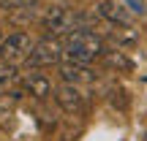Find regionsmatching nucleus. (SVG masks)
<instances>
[{
	"label": "nucleus",
	"mask_w": 147,
	"mask_h": 141,
	"mask_svg": "<svg viewBox=\"0 0 147 141\" xmlns=\"http://www.w3.org/2000/svg\"><path fill=\"white\" fill-rule=\"evenodd\" d=\"M65 57L63 41H57V35H47L41 41H36L30 57L25 60L27 68H52V65H60Z\"/></svg>",
	"instance_id": "3"
},
{
	"label": "nucleus",
	"mask_w": 147,
	"mask_h": 141,
	"mask_svg": "<svg viewBox=\"0 0 147 141\" xmlns=\"http://www.w3.org/2000/svg\"><path fill=\"white\" fill-rule=\"evenodd\" d=\"M36 41L30 38V33H11L0 41V63H8V65H19L30 57Z\"/></svg>",
	"instance_id": "4"
},
{
	"label": "nucleus",
	"mask_w": 147,
	"mask_h": 141,
	"mask_svg": "<svg viewBox=\"0 0 147 141\" xmlns=\"http://www.w3.org/2000/svg\"><path fill=\"white\" fill-rule=\"evenodd\" d=\"M0 41H3V25H0Z\"/></svg>",
	"instance_id": "12"
},
{
	"label": "nucleus",
	"mask_w": 147,
	"mask_h": 141,
	"mask_svg": "<svg viewBox=\"0 0 147 141\" xmlns=\"http://www.w3.org/2000/svg\"><path fill=\"white\" fill-rule=\"evenodd\" d=\"M41 27L49 35H68L74 30H82V14L65 5H52L41 14Z\"/></svg>",
	"instance_id": "2"
},
{
	"label": "nucleus",
	"mask_w": 147,
	"mask_h": 141,
	"mask_svg": "<svg viewBox=\"0 0 147 141\" xmlns=\"http://www.w3.org/2000/svg\"><path fill=\"white\" fill-rule=\"evenodd\" d=\"M95 11L101 14V19H104V22H109V25H115V27H131V22H134V14H131L123 3L101 0Z\"/></svg>",
	"instance_id": "7"
},
{
	"label": "nucleus",
	"mask_w": 147,
	"mask_h": 141,
	"mask_svg": "<svg viewBox=\"0 0 147 141\" xmlns=\"http://www.w3.org/2000/svg\"><path fill=\"white\" fill-rule=\"evenodd\" d=\"M22 90H25L30 98L44 100L52 95V79L47 73H41V68H27L25 79H22Z\"/></svg>",
	"instance_id": "5"
},
{
	"label": "nucleus",
	"mask_w": 147,
	"mask_h": 141,
	"mask_svg": "<svg viewBox=\"0 0 147 141\" xmlns=\"http://www.w3.org/2000/svg\"><path fill=\"white\" fill-rule=\"evenodd\" d=\"M120 3L125 5V8L131 11L134 16H144V14H147V5L142 3V0H120Z\"/></svg>",
	"instance_id": "11"
},
{
	"label": "nucleus",
	"mask_w": 147,
	"mask_h": 141,
	"mask_svg": "<svg viewBox=\"0 0 147 141\" xmlns=\"http://www.w3.org/2000/svg\"><path fill=\"white\" fill-rule=\"evenodd\" d=\"M55 100H57V106L65 114H79V111L84 109V95H82V90H79V84L63 82L55 90Z\"/></svg>",
	"instance_id": "6"
},
{
	"label": "nucleus",
	"mask_w": 147,
	"mask_h": 141,
	"mask_svg": "<svg viewBox=\"0 0 147 141\" xmlns=\"http://www.w3.org/2000/svg\"><path fill=\"white\" fill-rule=\"evenodd\" d=\"M63 49H65V60L84 63V65L104 57V41H101V35L95 30H87V27L68 33L65 41H63Z\"/></svg>",
	"instance_id": "1"
},
{
	"label": "nucleus",
	"mask_w": 147,
	"mask_h": 141,
	"mask_svg": "<svg viewBox=\"0 0 147 141\" xmlns=\"http://www.w3.org/2000/svg\"><path fill=\"white\" fill-rule=\"evenodd\" d=\"M57 76L60 82H68V84H87L93 82V71H90V65L84 63H74V60H63V63L57 65Z\"/></svg>",
	"instance_id": "8"
},
{
	"label": "nucleus",
	"mask_w": 147,
	"mask_h": 141,
	"mask_svg": "<svg viewBox=\"0 0 147 141\" xmlns=\"http://www.w3.org/2000/svg\"><path fill=\"white\" fill-rule=\"evenodd\" d=\"M16 79H19V73H16L14 65L0 63V92H8V90L16 84Z\"/></svg>",
	"instance_id": "9"
},
{
	"label": "nucleus",
	"mask_w": 147,
	"mask_h": 141,
	"mask_svg": "<svg viewBox=\"0 0 147 141\" xmlns=\"http://www.w3.org/2000/svg\"><path fill=\"white\" fill-rule=\"evenodd\" d=\"M142 3H144V5H147V0H142Z\"/></svg>",
	"instance_id": "13"
},
{
	"label": "nucleus",
	"mask_w": 147,
	"mask_h": 141,
	"mask_svg": "<svg viewBox=\"0 0 147 141\" xmlns=\"http://www.w3.org/2000/svg\"><path fill=\"white\" fill-rule=\"evenodd\" d=\"M38 0H0V11H5V14H11V11L16 8H36Z\"/></svg>",
	"instance_id": "10"
}]
</instances>
